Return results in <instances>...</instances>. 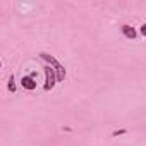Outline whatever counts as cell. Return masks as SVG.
Returning a JSON list of instances; mask_svg holds the SVG:
<instances>
[{
  "label": "cell",
  "mask_w": 146,
  "mask_h": 146,
  "mask_svg": "<svg viewBox=\"0 0 146 146\" xmlns=\"http://www.w3.org/2000/svg\"><path fill=\"white\" fill-rule=\"evenodd\" d=\"M122 33H124L125 38H129V40H134V38H136V29L131 28L129 24H124V26H122Z\"/></svg>",
  "instance_id": "cell-4"
},
{
  "label": "cell",
  "mask_w": 146,
  "mask_h": 146,
  "mask_svg": "<svg viewBox=\"0 0 146 146\" xmlns=\"http://www.w3.org/2000/svg\"><path fill=\"white\" fill-rule=\"evenodd\" d=\"M45 76H46L45 90H46V91H50V90L55 86V70H53V67H50V65H46V67H45Z\"/></svg>",
  "instance_id": "cell-2"
},
{
  "label": "cell",
  "mask_w": 146,
  "mask_h": 146,
  "mask_svg": "<svg viewBox=\"0 0 146 146\" xmlns=\"http://www.w3.org/2000/svg\"><path fill=\"white\" fill-rule=\"evenodd\" d=\"M0 67H2V62H0Z\"/></svg>",
  "instance_id": "cell-8"
},
{
  "label": "cell",
  "mask_w": 146,
  "mask_h": 146,
  "mask_svg": "<svg viewBox=\"0 0 146 146\" xmlns=\"http://www.w3.org/2000/svg\"><path fill=\"white\" fill-rule=\"evenodd\" d=\"M119 134H125V131L120 129V131H115V132H113V136H119Z\"/></svg>",
  "instance_id": "cell-6"
},
{
  "label": "cell",
  "mask_w": 146,
  "mask_h": 146,
  "mask_svg": "<svg viewBox=\"0 0 146 146\" xmlns=\"http://www.w3.org/2000/svg\"><path fill=\"white\" fill-rule=\"evenodd\" d=\"M141 35H146V24L141 26Z\"/></svg>",
  "instance_id": "cell-7"
},
{
  "label": "cell",
  "mask_w": 146,
  "mask_h": 146,
  "mask_svg": "<svg viewBox=\"0 0 146 146\" xmlns=\"http://www.w3.org/2000/svg\"><path fill=\"white\" fill-rule=\"evenodd\" d=\"M41 58L46 60L50 67H53V70L57 72V79H58V81H64V79H65V69H64L62 64L57 62V58H53V57L48 55V53H41Z\"/></svg>",
  "instance_id": "cell-1"
},
{
  "label": "cell",
  "mask_w": 146,
  "mask_h": 146,
  "mask_svg": "<svg viewBox=\"0 0 146 146\" xmlns=\"http://www.w3.org/2000/svg\"><path fill=\"white\" fill-rule=\"evenodd\" d=\"M21 84H23V88H26V90H29V91L36 90V81H35L33 78H29V76H24V78L21 79Z\"/></svg>",
  "instance_id": "cell-3"
},
{
  "label": "cell",
  "mask_w": 146,
  "mask_h": 146,
  "mask_svg": "<svg viewBox=\"0 0 146 146\" xmlns=\"http://www.w3.org/2000/svg\"><path fill=\"white\" fill-rule=\"evenodd\" d=\"M9 91H11V93H14V91H16V84H14V78H11V79H9Z\"/></svg>",
  "instance_id": "cell-5"
}]
</instances>
